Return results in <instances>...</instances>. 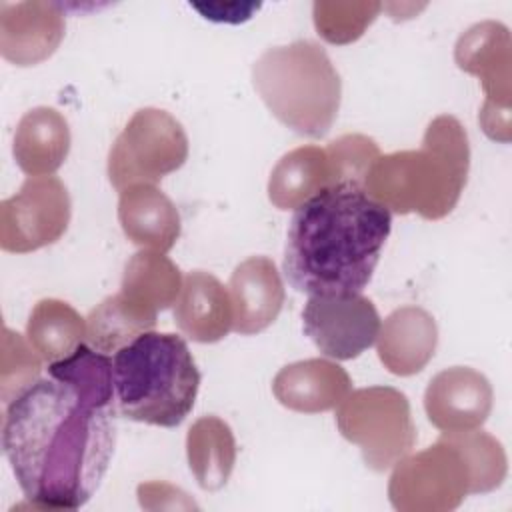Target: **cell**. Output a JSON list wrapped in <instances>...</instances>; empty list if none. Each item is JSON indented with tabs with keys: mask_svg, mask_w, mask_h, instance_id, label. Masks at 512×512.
I'll return each instance as SVG.
<instances>
[{
	"mask_svg": "<svg viewBox=\"0 0 512 512\" xmlns=\"http://www.w3.org/2000/svg\"><path fill=\"white\" fill-rule=\"evenodd\" d=\"M188 466L202 490L216 492L226 486L236 464L232 428L218 416H200L186 434Z\"/></svg>",
	"mask_w": 512,
	"mask_h": 512,
	"instance_id": "21",
	"label": "cell"
},
{
	"mask_svg": "<svg viewBox=\"0 0 512 512\" xmlns=\"http://www.w3.org/2000/svg\"><path fill=\"white\" fill-rule=\"evenodd\" d=\"M382 10L380 2L318 0L312 6L316 32L330 44L356 42Z\"/></svg>",
	"mask_w": 512,
	"mask_h": 512,
	"instance_id": "27",
	"label": "cell"
},
{
	"mask_svg": "<svg viewBox=\"0 0 512 512\" xmlns=\"http://www.w3.org/2000/svg\"><path fill=\"white\" fill-rule=\"evenodd\" d=\"M28 342L48 364L72 354L86 340V318L68 302L44 298L36 302L26 324Z\"/></svg>",
	"mask_w": 512,
	"mask_h": 512,
	"instance_id": "23",
	"label": "cell"
},
{
	"mask_svg": "<svg viewBox=\"0 0 512 512\" xmlns=\"http://www.w3.org/2000/svg\"><path fill=\"white\" fill-rule=\"evenodd\" d=\"M340 434L356 444L368 468L384 472L416 444V426L406 394L392 386L350 390L336 406Z\"/></svg>",
	"mask_w": 512,
	"mask_h": 512,
	"instance_id": "6",
	"label": "cell"
},
{
	"mask_svg": "<svg viewBox=\"0 0 512 512\" xmlns=\"http://www.w3.org/2000/svg\"><path fill=\"white\" fill-rule=\"evenodd\" d=\"M174 320L190 340L200 344L218 342L234 326L230 292L210 272H188L174 302Z\"/></svg>",
	"mask_w": 512,
	"mask_h": 512,
	"instance_id": "17",
	"label": "cell"
},
{
	"mask_svg": "<svg viewBox=\"0 0 512 512\" xmlns=\"http://www.w3.org/2000/svg\"><path fill=\"white\" fill-rule=\"evenodd\" d=\"M324 150L332 174V184L352 182L364 186L372 164L380 156L378 144L364 134H344L332 140Z\"/></svg>",
	"mask_w": 512,
	"mask_h": 512,
	"instance_id": "29",
	"label": "cell"
},
{
	"mask_svg": "<svg viewBox=\"0 0 512 512\" xmlns=\"http://www.w3.org/2000/svg\"><path fill=\"white\" fill-rule=\"evenodd\" d=\"M494 392L488 378L468 366L440 370L426 386L424 410L442 432L480 428L492 412Z\"/></svg>",
	"mask_w": 512,
	"mask_h": 512,
	"instance_id": "12",
	"label": "cell"
},
{
	"mask_svg": "<svg viewBox=\"0 0 512 512\" xmlns=\"http://www.w3.org/2000/svg\"><path fill=\"white\" fill-rule=\"evenodd\" d=\"M202 18L220 24H242L260 10V2H190Z\"/></svg>",
	"mask_w": 512,
	"mask_h": 512,
	"instance_id": "30",
	"label": "cell"
},
{
	"mask_svg": "<svg viewBox=\"0 0 512 512\" xmlns=\"http://www.w3.org/2000/svg\"><path fill=\"white\" fill-rule=\"evenodd\" d=\"M188 158L184 126L166 110L140 108L116 136L108 152V180L120 192L134 184H154L176 172Z\"/></svg>",
	"mask_w": 512,
	"mask_h": 512,
	"instance_id": "7",
	"label": "cell"
},
{
	"mask_svg": "<svg viewBox=\"0 0 512 512\" xmlns=\"http://www.w3.org/2000/svg\"><path fill=\"white\" fill-rule=\"evenodd\" d=\"M460 70L478 76L484 104L478 122L488 138L510 142V32L502 22L484 20L470 26L454 46Z\"/></svg>",
	"mask_w": 512,
	"mask_h": 512,
	"instance_id": "9",
	"label": "cell"
},
{
	"mask_svg": "<svg viewBox=\"0 0 512 512\" xmlns=\"http://www.w3.org/2000/svg\"><path fill=\"white\" fill-rule=\"evenodd\" d=\"M438 344V328L420 306L396 308L380 324L376 352L384 368L396 376H412L426 368Z\"/></svg>",
	"mask_w": 512,
	"mask_h": 512,
	"instance_id": "16",
	"label": "cell"
},
{
	"mask_svg": "<svg viewBox=\"0 0 512 512\" xmlns=\"http://www.w3.org/2000/svg\"><path fill=\"white\" fill-rule=\"evenodd\" d=\"M42 358L34 346L18 332L4 326L2 330V364H0V396L10 404L40 380Z\"/></svg>",
	"mask_w": 512,
	"mask_h": 512,
	"instance_id": "28",
	"label": "cell"
},
{
	"mask_svg": "<svg viewBox=\"0 0 512 512\" xmlns=\"http://www.w3.org/2000/svg\"><path fill=\"white\" fill-rule=\"evenodd\" d=\"M252 84L272 116L300 136L322 138L336 120L342 80L318 42L264 50L252 64Z\"/></svg>",
	"mask_w": 512,
	"mask_h": 512,
	"instance_id": "5",
	"label": "cell"
},
{
	"mask_svg": "<svg viewBox=\"0 0 512 512\" xmlns=\"http://www.w3.org/2000/svg\"><path fill=\"white\" fill-rule=\"evenodd\" d=\"M70 152L68 120L52 106L28 110L14 134L12 154L26 176H52Z\"/></svg>",
	"mask_w": 512,
	"mask_h": 512,
	"instance_id": "19",
	"label": "cell"
},
{
	"mask_svg": "<svg viewBox=\"0 0 512 512\" xmlns=\"http://www.w3.org/2000/svg\"><path fill=\"white\" fill-rule=\"evenodd\" d=\"M118 412L134 422L174 428L192 412L200 370L186 340L144 332L112 354Z\"/></svg>",
	"mask_w": 512,
	"mask_h": 512,
	"instance_id": "4",
	"label": "cell"
},
{
	"mask_svg": "<svg viewBox=\"0 0 512 512\" xmlns=\"http://www.w3.org/2000/svg\"><path fill=\"white\" fill-rule=\"evenodd\" d=\"M392 212L364 186L332 184L300 204L288 224L282 270L302 294H358L370 282Z\"/></svg>",
	"mask_w": 512,
	"mask_h": 512,
	"instance_id": "2",
	"label": "cell"
},
{
	"mask_svg": "<svg viewBox=\"0 0 512 512\" xmlns=\"http://www.w3.org/2000/svg\"><path fill=\"white\" fill-rule=\"evenodd\" d=\"M380 316L370 298L358 294L308 296L302 326L314 346L332 360H352L378 336Z\"/></svg>",
	"mask_w": 512,
	"mask_h": 512,
	"instance_id": "11",
	"label": "cell"
},
{
	"mask_svg": "<svg viewBox=\"0 0 512 512\" xmlns=\"http://www.w3.org/2000/svg\"><path fill=\"white\" fill-rule=\"evenodd\" d=\"M154 312H146L120 292L104 298L86 316V344L104 354H116L144 332L156 326Z\"/></svg>",
	"mask_w": 512,
	"mask_h": 512,
	"instance_id": "24",
	"label": "cell"
},
{
	"mask_svg": "<svg viewBox=\"0 0 512 512\" xmlns=\"http://www.w3.org/2000/svg\"><path fill=\"white\" fill-rule=\"evenodd\" d=\"M234 326L238 334L250 336L266 330L284 304V284L276 264L268 256H250L240 262L228 282Z\"/></svg>",
	"mask_w": 512,
	"mask_h": 512,
	"instance_id": "14",
	"label": "cell"
},
{
	"mask_svg": "<svg viewBox=\"0 0 512 512\" xmlns=\"http://www.w3.org/2000/svg\"><path fill=\"white\" fill-rule=\"evenodd\" d=\"M352 390L348 372L326 358L292 362L278 370L272 380L276 400L304 414H318L336 408Z\"/></svg>",
	"mask_w": 512,
	"mask_h": 512,
	"instance_id": "15",
	"label": "cell"
},
{
	"mask_svg": "<svg viewBox=\"0 0 512 512\" xmlns=\"http://www.w3.org/2000/svg\"><path fill=\"white\" fill-rule=\"evenodd\" d=\"M468 168L466 130L458 118L440 114L428 124L418 150L378 156L364 190L390 212H416L426 220H440L458 204Z\"/></svg>",
	"mask_w": 512,
	"mask_h": 512,
	"instance_id": "3",
	"label": "cell"
},
{
	"mask_svg": "<svg viewBox=\"0 0 512 512\" xmlns=\"http://www.w3.org/2000/svg\"><path fill=\"white\" fill-rule=\"evenodd\" d=\"M114 444L116 408L54 378L38 380L6 404L4 456L34 508H82L98 490Z\"/></svg>",
	"mask_w": 512,
	"mask_h": 512,
	"instance_id": "1",
	"label": "cell"
},
{
	"mask_svg": "<svg viewBox=\"0 0 512 512\" xmlns=\"http://www.w3.org/2000/svg\"><path fill=\"white\" fill-rule=\"evenodd\" d=\"M470 494V474L462 454L446 440L406 454L394 464L388 496L400 512H450Z\"/></svg>",
	"mask_w": 512,
	"mask_h": 512,
	"instance_id": "8",
	"label": "cell"
},
{
	"mask_svg": "<svg viewBox=\"0 0 512 512\" xmlns=\"http://www.w3.org/2000/svg\"><path fill=\"white\" fill-rule=\"evenodd\" d=\"M464 458L470 474V494H486L496 490L506 478V452L502 444L488 432H442Z\"/></svg>",
	"mask_w": 512,
	"mask_h": 512,
	"instance_id": "26",
	"label": "cell"
},
{
	"mask_svg": "<svg viewBox=\"0 0 512 512\" xmlns=\"http://www.w3.org/2000/svg\"><path fill=\"white\" fill-rule=\"evenodd\" d=\"M332 186L326 150L298 146L284 154L270 172L268 198L280 210H296L320 190Z\"/></svg>",
	"mask_w": 512,
	"mask_h": 512,
	"instance_id": "20",
	"label": "cell"
},
{
	"mask_svg": "<svg viewBox=\"0 0 512 512\" xmlns=\"http://www.w3.org/2000/svg\"><path fill=\"white\" fill-rule=\"evenodd\" d=\"M118 222L126 238L142 250L166 254L180 238V214L154 184H134L120 190Z\"/></svg>",
	"mask_w": 512,
	"mask_h": 512,
	"instance_id": "18",
	"label": "cell"
},
{
	"mask_svg": "<svg viewBox=\"0 0 512 512\" xmlns=\"http://www.w3.org/2000/svg\"><path fill=\"white\" fill-rule=\"evenodd\" d=\"M64 6L58 2H2L0 54L16 66L48 60L64 38Z\"/></svg>",
	"mask_w": 512,
	"mask_h": 512,
	"instance_id": "13",
	"label": "cell"
},
{
	"mask_svg": "<svg viewBox=\"0 0 512 512\" xmlns=\"http://www.w3.org/2000/svg\"><path fill=\"white\" fill-rule=\"evenodd\" d=\"M180 268L162 252L140 250L124 266L120 294L146 312L172 306L182 290Z\"/></svg>",
	"mask_w": 512,
	"mask_h": 512,
	"instance_id": "22",
	"label": "cell"
},
{
	"mask_svg": "<svg viewBox=\"0 0 512 512\" xmlns=\"http://www.w3.org/2000/svg\"><path fill=\"white\" fill-rule=\"evenodd\" d=\"M72 204L60 178L28 176L20 190L0 204V246L26 254L62 238L70 224Z\"/></svg>",
	"mask_w": 512,
	"mask_h": 512,
	"instance_id": "10",
	"label": "cell"
},
{
	"mask_svg": "<svg viewBox=\"0 0 512 512\" xmlns=\"http://www.w3.org/2000/svg\"><path fill=\"white\" fill-rule=\"evenodd\" d=\"M48 376L72 386L82 396L100 406L116 408L114 370L110 354L98 352L88 344H80L66 358L48 364Z\"/></svg>",
	"mask_w": 512,
	"mask_h": 512,
	"instance_id": "25",
	"label": "cell"
}]
</instances>
